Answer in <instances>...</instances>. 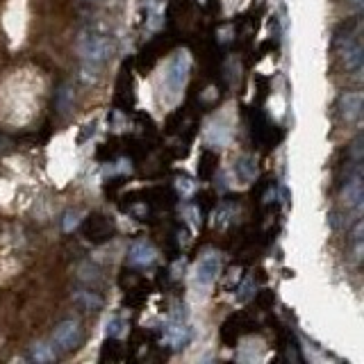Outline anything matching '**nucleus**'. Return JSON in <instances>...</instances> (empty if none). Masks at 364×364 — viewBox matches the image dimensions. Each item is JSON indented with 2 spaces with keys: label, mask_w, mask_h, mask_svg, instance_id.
Here are the masks:
<instances>
[{
  "label": "nucleus",
  "mask_w": 364,
  "mask_h": 364,
  "mask_svg": "<svg viewBox=\"0 0 364 364\" xmlns=\"http://www.w3.org/2000/svg\"><path fill=\"white\" fill-rule=\"evenodd\" d=\"M75 50L82 59H86V62L100 64L114 55V41H112L107 34L86 30V32H80V37H77Z\"/></svg>",
  "instance_id": "obj_1"
},
{
  "label": "nucleus",
  "mask_w": 364,
  "mask_h": 364,
  "mask_svg": "<svg viewBox=\"0 0 364 364\" xmlns=\"http://www.w3.org/2000/svg\"><path fill=\"white\" fill-rule=\"evenodd\" d=\"M53 344L62 351H75L82 344V328L75 319H64L62 324L55 326Z\"/></svg>",
  "instance_id": "obj_2"
},
{
  "label": "nucleus",
  "mask_w": 364,
  "mask_h": 364,
  "mask_svg": "<svg viewBox=\"0 0 364 364\" xmlns=\"http://www.w3.org/2000/svg\"><path fill=\"white\" fill-rule=\"evenodd\" d=\"M189 71H192V57L189 53H178L176 57L171 59L169 64V73H167V86L171 93H178L182 86H185L187 77H189Z\"/></svg>",
  "instance_id": "obj_3"
},
{
  "label": "nucleus",
  "mask_w": 364,
  "mask_h": 364,
  "mask_svg": "<svg viewBox=\"0 0 364 364\" xmlns=\"http://www.w3.org/2000/svg\"><path fill=\"white\" fill-rule=\"evenodd\" d=\"M342 201L346 207L360 212L362 210V201H364V189H362V173L355 171L353 176L346 178L344 187H342Z\"/></svg>",
  "instance_id": "obj_4"
},
{
  "label": "nucleus",
  "mask_w": 364,
  "mask_h": 364,
  "mask_svg": "<svg viewBox=\"0 0 364 364\" xmlns=\"http://www.w3.org/2000/svg\"><path fill=\"white\" fill-rule=\"evenodd\" d=\"M155 259H158V250H155L153 244H149L146 239L135 241V244L130 246V250H128V264L130 266L146 268V266L155 264Z\"/></svg>",
  "instance_id": "obj_5"
},
{
  "label": "nucleus",
  "mask_w": 364,
  "mask_h": 364,
  "mask_svg": "<svg viewBox=\"0 0 364 364\" xmlns=\"http://www.w3.org/2000/svg\"><path fill=\"white\" fill-rule=\"evenodd\" d=\"M216 275H219V255L214 250H207L196 264V280L201 285H212Z\"/></svg>",
  "instance_id": "obj_6"
},
{
  "label": "nucleus",
  "mask_w": 364,
  "mask_h": 364,
  "mask_svg": "<svg viewBox=\"0 0 364 364\" xmlns=\"http://www.w3.org/2000/svg\"><path fill=\"white\" fill-rule=\"evenodd\" d=\"M340 114L344 121H358L362 116V91H344L337 100Z\"/></svg>",
  "instance_id": "obj_7"
},
{
  "label": "nucleus",
  "mask_w": 364,
  "mask_h": 364,
  "mask_svg": "<svg viewBox=\"0 0 364 364\" xmlns=\"http://www.w3.org/2000/svg\"><path fill=\"white\" fill-rule=\"evenodd\" d=\"M84 235L89 241H93V244H100V241L109 239L112 225H109V221L105 219V216L93 214V216H89V221L84 223Z\"/></svg>",
  "instance_id": "obj_8"
},
{
  "label": "nucleus",
  "mask_w": 364,
  "mask_h": 364,
  "mask_svg": "<svg viewBox=\"0 0 364 364\" xmlns=\"http://www.w3.org/2000/svg\"><path fill=\"white\" fill-rule=\"evenodd\" d=\"M342 62H344L346 68H349V71H360L362 68V46H360V41H353V39L346 41V46L342 50Z\"/></svg>",
  "instance_id": "obj_9"
},
{
  "label": "nucleus",
  "mask_w": 364,
  "mask_h": 364,
  "mask_svg": "<svg viewBox=\"0 0 364 364\" xmlns=\"http://www.w3.org/2000/svg\"><path fill=\"white\" fill-rule=\"evenodd\" d=\"M75 105V89L73 84H62L59 86V91L55 93V107L59 109V114H66V112H71Z\"/></svg>",
  "instance_id": "obj_10"
},
{
  "label": "nucleus",
  "mask_w": 364,
  "mask_h": 364,
  "mask_svg": "<svg viewBox=\"0 0 364 364\" xmlns=\"http://www.w3.org/2000/svg\"><path fill=\"white\" fill-rule=\"evenodd\" d=\"M164 337H167V342L173 346V349H182V346L189 342V331H187V326L173 321V324L167 326V333H164Z\"/></svg>",
  "instance_id": "obj_11"
},
{
  "label": "nucleus",
  "mask_w": 364,
  "mask_h": 364,
  "mask_svg": "<svg viewBox=\"0 0 364 364\" xmlns=\"http://www.w3.org/2000/svg\"><path fill=\"white\" fill-rule=\"evenodd\" d=\"M30 358H32L34 362H39V364H46V362H55L57 353H55L53 346L39 342V344H34L32 349H30Z\"/></svg>",
  "instance_id": "obj_12"
},
{
  "label": "nucleus",
  "mask_w": 364,
  "mask_h": 364,
  "mask_svg": "<svg viewBox=\"0 0 364 364\" xmlns=\"http://www.w3.org/2000/svg\"><path fill=\"white\" fill-rule=\"evenodd\" d=\"M73 301L80 303V305L84 310H89V312H96V310L103 308V298L98 296L96 291H77V294H73Z\"/></svg>",
  "instance_id": "obj_13"
},
{
  "label": "nucleus",
  "mask_w": 364,
  "mask_h": 364,
  "mask_svg": "<svg viewBox=\"0 0 364 364\" xmlns=\"http://www.w3.org/2000/svg\"><path fill=\"white\" fill-rule=\"evenodd\" d=\"M77 77H80V82L84 84H96L100 80V68L96 62H84L80 64V71H77Z\"/></svg>",
  "instance_id": "obj_14"
},
{
  "label": "nucleus",
  "mask_w": 364,
  "mask_h": 364,
  "mask_svg": "<svg viewBox=\"0 0 364 364\" xmlns=\"http://www.w3.org/2000/svg\"><path fill=\"white\" fill-rule=\"evenodd\" d=\"M237 173H239V178H244L246 182L253 180L255 173H257L253 160H250V158H241V160L237 162Z\"/></svg>",
  "instance_id": "obj_15"
},
{
  "label": "nucleus",
  "mask_w": 364,
  "mask_h": 364,
  "mask_svg": "<svg viewBox=\"0 0 364 364\" xmlns=\"http://www.w3.org/2000/svg\"><path fill=\"white\" fill-rule=\"evenodd\" d=\"M214 162H216V158H214L212 153H205V155H203V169H201V176H203V178L212 176V173H214V169H216Z\"/></svg>",
  "instance_id": "obj_16"
},
{
  "label": "nucleus",
  "mask_w": 364,
  "mask_h": 364,
  "mask_svg": "<svg viewBox=\"0 0 364 364\" xmlns=\"http://www.w3.org/2000/svg\"><path fill=\"white\" fill-rule=\"evenodd\" d=\"M123 328H126L123 319L114 317V319H112V321L107 324V335H109V337H121V333H123Z\"/></svg>",
  "instance_id": "obj_17"
},
{
  "label": "nucleus",
  "mask_w": 364,
  "mask_h": 364,
  "mask_svg": "<svg viewBox=\"0 0 364 364\" xmlns=\"http://www.w3.org/2000/svg\"><path fill=\"white\" fill-rule=\"evenodd\" d=\"M253 289H255L253 280L246 278L244 282H241V287L237 289V291H239V294H237V298H239V301H246V298H250V296H253Z\"/></svg>",
  "instance_id": "obj_18"
},
{
  "label": "nucleus",
  "mask_w": 364,
  "mask_h": 364,
  "mask_svg": "<svg viewBox=\"0 0 364 364\" xmlns=\"http://www.w3.org/2000/svg\"><path fill=\"white\" fill-rule=\"evenodd\" d=\"M77 225H80V212H66V216H64V230L71 232V230L77 228Z\"/></svg>",
  "instance_id": "obj_19"
},
{
  "label": "nucleus",
  "mask_w": 364,
  "mask_h": 364,
  "mask_svg": "<svg viewBox=\"0 0 364 364\" xmlns=\"http://www.w3.org/2000/svg\"><path fill=\"white\" fill-rule=\"evenodd\" d=\"M353 160L355 162H362V137H358V139L353 142Z\"/></svg>",
  "instance_id": "obj_20"
},
{
  "label": "nucleus",
  "mask_w": 364,
  "mask_h": 364,
  "mask_svg": "<svg viewBox=\"0 0 364 364\" xmlns=\"http://www.w3.org/2000/svg\"><path fill=\"white\" fill-rule=\"evenodd\" d=\"M180 192H185V196H192L194 194V185H192V180L185 178V180H180Z\"/></svg>",
  "instance_id": "obj_21"
},
{
  "label": "nucleus",
  "mask_w": 364,
  "mask_h": 364,
  "mask_svg": "<svg viewBox=\"0 0 364 364\" xmlns=\"http://www.w3.org/2000/svg\"><path fill=\"white\" fill-rule=\"evenodd\" d=\"M353 241H355V259H358V262H362V257H364V241H362V237L353 239Z\"/></svg>",
  "instance_id": "obj_22"
},
{
  "label": "nucleus",
  "mask_w": 364,
  "mask_h": 364,
  "mask_svg": "<svg viewBox=\"0 0 364 364\" xmlns=\"http://www.w3.org/2000/svg\"><path fill=\"white\" fill-rule=\"evenodd\" d=\"M351 3H353L355 7H362V0H351Z\"/></svg>",
  "instance_id": "obj_23"
},
{
  "label": "nucleus",
  "mask_w": 364,
  "mask_h": 364,
  "mask_svg": "<svg viewBox=\"0 0 364 364\" xmlns=\"http://www.w3.org/2000/svg\"><path fill=\"white\" fill-rule=\"evenodd\" d=\"M86 3H98V0H86Z\"/></svg>",
  "instance_id": "obj_24"
}]
</instances>
